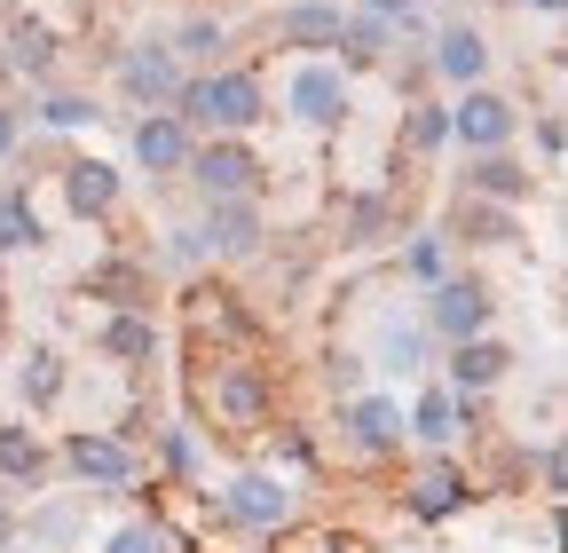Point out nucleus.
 Masks as SVG:
<instances>
[{
    "mask_svg": "<svg viewBox=\"0 0 568 553\" xmlns=\"http://www.w3.org/2000/svg\"><path fill=\"white\" fill-rule=\"evenodd\" d=\"M182 103H190V119H205V127H253V119H261V88H253L245 72L197 80V88H182Z\"/></svg>",
    "mask_w": 568,
    "mask_h": 553,
    "instance_id": "f257e3e1",
    "label": "nucleus"
},
{
    "mask_svg": "<svg viewBox=\"0 0 568 553\" xmlns=\"http://www.w3.org/2000/svg\"><path fill=\"white\" fill-rule=\"evenodd\" d=\"M450 127L466 134L474 151H497V143L514 134V103H506V95H466V103L450 111Z\"/></svg>",
    "mask_w": 568,
    "mask_h": 553,
    "instance_id": "f03ea898",
    "label": "nucleus"
},
{
    "mask_svg": "<svg viewBox=\"0 0 568 553\" xmlns=\"http://www.w3.org/2000/svg\"><path fill=\"white\" fill-rule=\"evenodd\" d=\"M253 159L245 151H230V143H213V151H197V182H205V198H245L253 190Z\"/></svg>",
    "mask_w": 568,
    "mask_h": 553,
    "instance_id": "7ed1b4c3",
    "label": "nucleus"
},
{
    "mask_svg": "<svg viewBox=\"0 0 568 553\" xmlns=\"http://www.w3.org/2000/svg\"><path fill=\"white\" fill-rule=\"evenodd\" d=\"M481 324H489V293H481V285H443V293H435V332L474 340Z\"/></svg>",
    "mask_w": 568,
    "mask_h": 553,
    "instance_id": "20e7f679",
    "label": "nucleus"
},
{
    "mask_svg": "<svg viewBox=\"0 0 568 553\" xmlns=\"http://www.w3.org/2000/svg\"><path fill=\"white\" fill-rule=\"evenodd\" d=\"M293 111H301V119H316V127H332V119L347 111V88H339V72H324V63H308V72L293 80Z\"/></svg>",
    "mask_w": 568,
    "mask_h": 553,
    "instance_id": "39448f33",
    "label": "nucleus"
},
{
    "mask_svg": "<svg viewBox=\"0 0 568 553\" xmlns=\"http://www.w3.org/2000/svg\"><path fill=\"white\" fill-rule=\"evenodd\" d=\"M205 238L222 245V253H253L261 245V214L245 198H213V222H205Z\"/></svg>",
    "mask_w": 568,
    "mask_h": 553,
    "instance_id": "423d86ee",
    "label": "nucleus"
},
{
    "mask_svg": "<svg viewBox=\"0 0 568 553\" xmlns=\"http://www.w3.org/2000/svg\"><path fill=\"white\" fill-rule=\"evenodd\" d=\"M230 514H237V522H253V530H276L284 514H293V499H284L268 474H253V482H237V491H230Z\"/></svg>",
    "mask_w": 568,
    "mask_h": 553,
    "instance_id": "0eeeda50",
    "label": "nucleus"
},
{
    "mask_svg": "<svg viewBox=\"0 0 568 553\" xmlns=\"http://www.w3.org/2000/svg\"><path fill=\"white\" fill-rule=\"evenodd\" d=\"M71 466H80V482H103V491L126 482V451L103 443V435H71Z\"/></svg>",
    "mask_w": 568,
    "mask_h": 553,
    "instance_id": "6e6552de",
    "label": "nucleus"
},
{
    "mask_svg": "<svg viewBox=\"0 0 568 553\" xmlns=\"http://www.w3.org/2000/svg\"><path fill=\"white\" fill-rule=\"evenodd\" d=\"M134 159L151 167V174H166V167L190 159V143H182V127H174V119H142V127H134Z\"/></svg>",
    "mask_w": 568,
    "mask_h": 553,
    "instance_id": "1a4fd4ad",
    "label": "nucleus"
},
{
    "mask_svg": "<svg viewBox=\"0 0 568 553\" xmlns=\"http://www.w3.org/2000/svg\"><path fill=\"white\" fill-rule=\"evenodd\" d=\"M119 80L134 88V95H151V103H166V95H182V80H174V63L151 48V56H126L119 63Z\"/></svg>",
    "mask_w": 568,
    "mask_h": 553,
    "instance_id": "9d476101",
    "label": "nucleus"
},
{
    "mask_svg": "<svg viewBox=\"0 0 568 553\" xmlns=\"http://www.w3.org/2000/svg\"><path fill=\"white\" fill-rule=\"evenodd\" d=\"M435 63H443V80L474 88V80H481V63H489V48H481L474 32H443V40H435Z\"/></svg>",
    "mask_w": 568,
    "mask_h": 553,
    "instance_id": "9b49d317",
    "label": "nucleus"
},
{
    "mask_svg": "<svg viewBox=\"0 0 568 553\" xmlns=\"http://www.w3.org/2000/svg\"><path fill=\"white\" fill-rule=\"evenodd\" d=\"M276 32L301 40V48H324V40H339V9H316V0H301V9L276 17Z\"/></svg>",
    "mask_w": 568,
    "mask_h": 553,
    "instance_id": "f8f14e48",
    "label": "nucleus"
},
{
    "mask_svg": "<svg viewBox=\"0 0 568 553\" xmlns=\"http://www.w3.org/2000/svg\"><path fill=\"white\" fill-rule=\"evenodd\" d=\"M506 364H514V356L497 349V340H458V364H450V372H458V388H489Z\"/></svg>",
    "mask_w": 568,
    "mask_h": 553,
    "instance_id": "ddd939ff",
    "label": "nucleus"
},
{
    "mask_svg": "<svg viewBox=\"0 0 568 553\" xmlns=\"http://www.w3.org/2000/svg\"><path fill=\"white\" fill-rule=\"evenodd\" d=\"M111 167H95V159H80V167H71V205H80V214H103V205H111Z\"/></svg>",
    "mask_w": 568,
    "mask_h": 553,
    "instance_id": "4468645a",
    "label": "nucleus"
},
{
    "mask_svg": "<svg viewBox=\"0 0 568 553\" xmlns=\"http://www.w3.org/2000/svg\"><path fill=\"white\" fill-rule=\"evenodd\" d=\"M355 435H364L372 451H387V443L403 435V411H395V403H355Z\"/></svg>",
    "mask_w": 568,
    "mask_h": 553,
    "instance_id": "2eb2a0df",
    "label": "nucleus"
},
{
    "mask_svg": "<svg viewBox=\"0 0 568 553\" xmlns=\"http://www.w3.org/2000/svg\"><path fill=\"white\" fill-rule=\"evenodd\" d=\"M474 190H489V198H529V174H521L514 159H481V167H474Z\"/></svg>",
    "mask_w": 568,
    "mask_h": 553,
    "instance_id": "dca6fc26",
    "label": "nucleus"
},
{
    "mask_svg": "<svg viewBox=\"0 0 568 553\" xmlns=\"http://www.w3.org/2000/svg\"><path fill=\"white\" fill-rule=\"evenodd\" d=\"M332 48H347L355 63H379V56H387V32H379V17H364V24H339Z\"/></svg>",
    "mask_w": 568,
    "mask_h": 553,
    "instance_id": "f3484780",
    "label": "nucleus"
},
{
    "mask_svg": "<svg viewBox=\"0 0 568 553\" xmlns=\"http://www.w3.org/2000/svg\"><path fill=\"white\" fill-rule=\"evenodd\" d=\"M0 474H24V482H32V474H40V443L17 435V428H0Z\"/></svg>",
    "mask_w": 568,
    "mask_h": 553,
    "instance_id": "a211bd4d",
    "label": "nucleus"
},
{
    "mask_svg": "<svg viewBox=\"0 0 568 553\" xmlns=\"http://www.w3.org/2000/svg\"><path fill=\"white\" fill-rule=\"evenodd\" d=\"M40 238V214L24 198H0V245H32Z\"/></svg>",
    "mask_w": 568,
    "mask_h": 553,
    "instance_id": "6ab92c4d",
    "label": "nucleus"
},
{
    "mask_svg": "<svg viewBox=\"0 0 568 553\" xmlns=\"http://www.w3.org/2000/svg\"><path fill=\"white\" fill-rule=\"evenodd\" d=\"M458 491H466L458 474H426V482H418V514H450V506H458Z\"/></svg>",
    "mask_w": 568,
    "mask_h": 553,
    "instance_id": "aec40b11",
    "label": "nucleus"
},
{
    "mask_svg": "<svg viewBox=\"0 0 568 553\" xmlns=\"http://www.w3.org/2000/svg\"><path fill=\"white\" fill-rule=\"evenodd\" d=\"M418 435H435V443L458 435V403H450V395H426V403H418Z\"/></svg>",
    "mask_w": 568,
    "mask_h": 553,
    "instance_id": "412c9836",
    "label": "nucleus"
},
{
    "mask_svg": "<svg viewBox=\"0 0 568 553\" xmlns=\"http://www.w3.org/2000/svg\"><path fill=\"white\" fill-rule=\"evenodd\" d=\"M103 340H111V356H151V324H142V316H119Z\"/></svg>",
    "mask_w": 568,
    "mask_h": 553,
    "instance_id": "4be33fe9",
    "label": "nucleus"
},
{
    "mask_svg": "<svg viewBox=\"0 0 568 553\" xmlns=\"http://www.w3.org/2000/svg\"><path fill=\"white\" fill-rule=\"evenodd\" d=\"M17 72H48V32H17Z\"/></svg>",
    "mask_w": 568,
    "mask_h": 553,
    "instance_id": "5701e85b",
    "label": "nucleus"
},
{
    "mask_svg": "<svg viewBox=\"0 0 568 553\" xmlns=\"http://www.w3.org/2000/svg\"><path fill=\"white\" fill-rule=\"evenodd\" d=\"M443 134H450V119H443V111H418V119H410V143H418V151H435Z\"/></svg>",
    "mask_w": 568,
    "mask_h": 553,
    "instance_id": "b1692460",
    "label": "nucleus"
},
{
    "mask_svg": "<svg viewBox=\"0 0 568 553\" xmlns=\"http://www.w3.org/2000/svg\"><path fill=\"white\" fill-rule=\"evenodd\" d=\"M387 364H403V372H410V364H418V332H403V324H395V332H387Z\"/></svg>",
    "mask_w": 568,
    "mask_h": 553,
    "instance_id": "393cba45",
    "label": "nucleus"
},
{
    "mask_svg": "<svg viewBox=\"0 0 568 553\" xmlns=\"http://www.w3.org/2000/svg\"><path fill=\"white\" fill-rule=\"evenodd\" d=\"M80 119H88L80 95H55V103H48V127H80Z\"/></svg>",
    "mask_w": 568,
    "mask_h": 553,
    "instance_id": "a878e982",
    "label": "nucleus"
},
{
    "mask_svg": "<svg viewBox=\"0 0 568 553\" xmlns=\"http://www.w3.org/2000/svg\"><path fill=\"white\" fill-rule=\"evenodd\" d=\"M182 48H190V56H213V48H222V24H190Z\"/></svg>",
    "mask_w": 568,
    "mask_h": 553,
    "instance_id": "bb28decb",
    "label": "nucleus"
},
{
    "mask_svg": "<svg viewBox=\"0 0 568 553\" xmlns=\"http://www.w3.org/2000/svg\"><path fill=\"white\" fill-rule=\"evenodd\" d=\"M111 553H166V545H159V530H126V537H111Z\"/></svg>",
    "mask_w": 568,
    "mask_h": 553,
    "instance_id": "cd10ccee",
    "label": "nucleus"
},
{
    "mask_svg": "<svg viewBox=\"0 0 568 553\" xmlns=\"http://www.w3.org/2000/svg\"><path fill=\"white\" fill-rule=\"evenodd\" d=\"M32 395H40V403L55 395V356H40V364H32Z\"/></svg>",
    "mask_w": 568,
    "mask_h": 553,
    "instance_id": "c85d7f7f",
    "label": "nucleus"
},
{
    "mask_svg": "<svg viewBox=\"0 0 568 553\" xmlns=\"http://www.w3.org/2000/svg\"><path fill=\"white\" fill-rule=\"evenodd\" d=\"M222 395H230V411H253V403H261V388H253V380H230Z\"/></svg>",
    "mask_w": 568,
    "mask_h": 553,
    "instance_id": "c756f323",
    "label": "nucleus"
},
{
    "mask_svg": "<svg viewBox=\"0 0 568 553\" xmlns=\"http://www.w3.org/2000/svg\"><path fill=\"white\" fill-rule=\"evenodd\" d=\"M372 17H410V0H364Z\"/></svg>",
    "mask_w": 568,
    "mask_h": 553,
    "instance_id": "7c9ffc66",
    "label": "nucleus"
},
{
    "mask_svg": "<svg viewBox=\"0 0 568 553\" xmlns=\"http://www.w3.org/2000/svg\"><path fill=\"white\" fill-rule=\"evenodd\" d=\"M9 143H17V127H9V111H0V159H9Z\"/></svg>",
    "mask_w": 568,
    "mask_h": 553,
    "instance_id": "2f4dec72",
    "label": "nucleus"
},
{
    "mask_svg": "<svg viewBox=\"0 0 568 553\" xmlns=\"http://www.w3.org/2000/svg\"><path fill=\"white\" fill-rule=\"evenodd\" d=\"M537 9H560V0H537Z\"/></svg>",
    "mask_w": 568,
    "mask_h": 553,
    "instance_id": "473e14b6",
    "label": "nucleus"
}]
</instances>
